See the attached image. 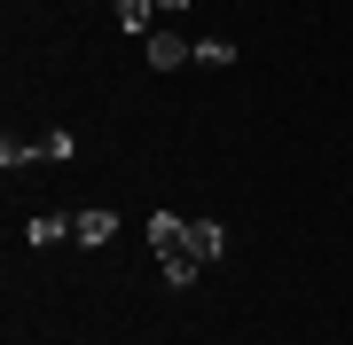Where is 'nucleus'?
<instances>
[{
  "label": "nucleus",
  "instance_id": "nucleus-1",
  "mask_svg": "<svg viewBox=\"0 0 353 345\" xmlns=\"http://www.w3.org/2000/svg\"><path fill=\"white\" fill-rule=\"evenodd\" d=\"M141 48H150V71H181V63H196V39H181V32H150Z\"/></svg>",
  "mask_w": 353,
  "mask_h": 345
},
{
  "label": "nucleus",
  "instance_id": "nucleus-2",
  "mask_svg": "<svg viewBox=\"0 0 353 345\" xmlns=\"http://www.w3.org/2000/svg\"><path fill=\"white\" fill-rule=\"evenodd\" d=\"M71 236H79V243H87V251H102V243H110V236H118V212H110V205H87V212H79V220H71Z\"/></svg>",
  "mask_w": 353,
  "mask_h": 345
},
{
  "label": "nucleus",
  "instance_id": "nucleus-3",
  "mask_svg": "<svg viewBox=\"0 0 353 345\" xmlns=\"http://www.w3.org/2000/svg\"><path fill=\"white\" fill-rule=\"evenodd\" d=\"M181 243H189V220L181 212H150V251L165 259V251H181Z\"/></svg>",
  "mask_w": 353,
  "mask_h": 345
},
{
  "label": "nucleus",
  "instance_id": "nucleus-4",
  "mask_svg": "<svg viewBox=\"0 0 353 345\" xmlns=\"http://www.w3.org/2000/svg\"><path fill=\"white\" fill-rule=\"evenodd\" d=\"M189 251L204 259V267H212V259L228 251V228H220V220H189Z\"/></svg>",
  "mask_w": 353,
  "mask_h": 345
},
{
  "label": "nucleus",
  "instance_id": "nucleus-5",
  "mask_svg": "<svg viewBox=\"0 0 353 345\" xmlns=\"http://www.w3.org/2000/svg\"><path fill=\"white\" fill-rule=\"evenodd\" d=\"M32 157H39V165H71V157H79V134H63V126L39 134V141H32Z\"/></svg>",
  "mask_w": 353,
  "mask_h": 345
},
{
  "label": "nucleus",
  "instance_id": "nucleus-6",
  "mask_svg": "<svg viewBox=\"0 0 353 345\" xmlns=\"http://www.w3.org/2000/svg\"><path fill=\"white\" fill-rule=\"evenodd\" d=\"M118 32H157V0H118Z\"/></svg>",
  "mask_w": 353,
  "mask_h": 345
},
{
  "label": "nucleus",
  "instance_id": "nucleus-7",
  "mask_svg": "<svg viewBox=\"0 0 353 345\" xmlns=\"http://www.w3.org/2000/svg\"><path fill=\"white\" fill-rule=\"evenodd\" d=\"M63 236H71L63 212H32V220H24V243H63Z\"/></svg>",
  "mask_w": 353,
  "mask_h": 345
},
{
  "label": "nucleus",
  "instance_id": "nucleus-8",
  "mask_svg": "<svg viewBox=\"0 0 353 345\" xmlns=\"http://www.w3.org/2000/svg\"><path fill=\"white\" fill-rule=\"evenodd\" d=\"M243 48H228V39H196V63H212V71H228Z\"/></svg>",
  "mask_w": 353,
  "mask_h": 345
},
{
  "label": "nucleus",
  "instance_id": "nucleus-9",
  "mask_svg": "<svg viewBox=\"0 0 353 345\" xmlns=\"http://www.w3.org/2000/svg\"><path fill=\"white\" fill-rule=\"evenodd\" d=\"M0 165L24 173V165H39V157H32V141H16V134H8V141H0Z\"/></svg>",
  "mask_w": 353,
  "mask_h": 345
},
{
  "label": "nucleus",
  "instance_id": "nucleus-10",
  "mask_svg": "<svg viewBox=\"0 0 353 345\" xmlns=\"http://www.w3.org/2000/svg\"><path fill=\"white\" fill-rule=\"evenodd\" d=\"M157 8H189V0H157Z\"/></svg>",
  "mask_w": 353,
  "mask_h": 345
}]
</instances>
